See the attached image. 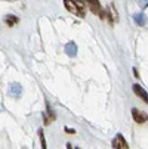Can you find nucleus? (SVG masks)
Here are the masks:
<instances>
[{"label":"nucleus","instance_id":"nucleus-4","mask_svg":"<svg viewBox=\"0 0 148 149\" xmlns=\"http://www.w3.org/2000/svg\"><path fill=\"white\" fill-rule=\"evenodd\" d=\"M9 96H12L15 99L22 96V87H21L19 83H12L11 86H9Z\"/></svg>","mask_w":148,"mask_h":149},{"label":"nucleus","instance_id":"nucleus-3","mask_svg":"<svg viewBox=\"0 0 148 149\" xmlns=\"http://www.w3.org/2000/svg\"><path fill=\"white\" fill-rule=\"evenodd\" d=\"M132 117H133V121L138 123V124H144L148 121V115L142 111H139L138 108H133L132 109Z\"/></svg>","mask_w":148,"mask_h":149},{"label":"nucleus","instance_id":"nucleus-7","mask_svg":"<svg viewBox=\"0 0 148 149\" xmlns=\"http://www.w3.org/2000/svg\"><path fill=\"white\" fill-rule=\"evenodd\" d=\"M65 53L68 56H76L77 55V46H76L74 41H70V43L65 45Z\"/></svg>","mask_w":148,"mask_h":149},{"label":"nucleus","instance_id":"nucleus-1","mask_svg":"<svg viewBox=\"0 0 148 149\" xmlns=\"http://www.w3.org/2000/svg\"><path fill=\"white\" fill-rule=\"evenodd\" d=\"M65 8L70 13L79 16V18H84L86 16V5L81 0H64Z\"/></svg>","mask_w":148,"mask_h":149},{"label":"nucleus","instance_id":"nucleus-5","mask_svg":"<svg viewBox=\"0 0 148 149\" xmlns=\"http://www.w3.org/2000/svg\"><path fill=\"white\" fill-rule=\"evenodd\" d=\"M86 5L89 6V9L95 13V15H102V9H101V3L99 0H86Z\"/></svg>","mask_w":148,"mask_h":149},{"label":"nucleus","instance_id":"nucleus-10","mask_svg":"<svg viewBox=\"0 0 148 149\" xmlns=\"http://www.w3.org/2000/svg\"><path fill=\"white\" fill-rule=\"evenodd\" d=\"M16 22H18V18H15L13 15H8V16H6V24H8L9 27H13Z\"/></svg>","mask_w":148,"mask_h":149},{"label":"nucleus","instance_id":"nucleus-12","mask_svg":"<svg viewBox=\"0 0 148 149\" xmlns=\"http://www.w3.org/2000/svg\"><path fill=\"white\" fill-rule=\"evenodd\" d=\"M67 149H73V145L71 143H67Z\"/></svg>","mask_w":148,"mask_h":149},{"label":"nucleus","instance_id":"nucleus-8","mask_svg":"<svg viewBox=\"0 0 148 149\" xmlns=\"http://www.w3.org/2000/svg\"><path fill=\"white\" fill-rule=\"evenodd\" d=\"M133 21H135V22H136L139 27H144V25L147 24V18H145V15L141 13V12L133 13Z\"/></svg>","mask_w":148,"mask_h":149},{"label":"nucleus","instance_id":"nucleus-9","mask_svg":"<svg viewBox=\"0 0 148 149\" xmlns=\"http://www.w3.org/2000/svg\"><path fill=\"white\" fill-rule=\"evenodd\" d=\"M39 137H40L41 149H48V145H46V139H45V134H43V129H40V130H39Z\"/></svg>","mask_w":148,"mask_h":149},{"label":"nucleus","instance_id":"nucleus-6","mask_svg":"<svg viewBox=\"0 0 148 149\" xmlns=\"http://www.w3.org/2000/svg\"><path fill=\"white\" fill-rule=\"evenodd\" d=\"M132 89H133V93H135L138 97H141L145 103H148V93L145 92V89H142L139 84H133Z\"/></svg>","mask_w":148,"mask_h":149},{"label":"nucleus","instance_id":"nucleus-11","mask_svg":"<svg viewBox=\"0 0 148 149\" xmlns=\"http://www.w3.org/2000/svg\"><path fill=\"white\" fill-rule=\"evenodd\" d=\"M138 3H139V6H141L142 9L148 8V0H138Z\"/></svg>","mask_w":148,"mask_h":149},{"label":"nucleus","instance_id":"nucleus-2","mask_svg":"<svg viewBox=\"0 0 148 149\" xmlns=\"http://www.w3.org/2000/svg\"><path fill=\"white\" fill-rule=\"evenodd\" d=\"M111 146H113L114 149H129L128 142H126V139H124L120 133L114 136V139H113V142H111Z\"/></svg>","mask_w":148,"mask_h":149}]
</instances>
